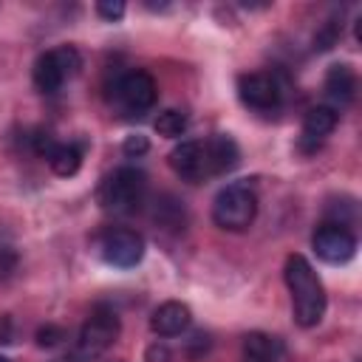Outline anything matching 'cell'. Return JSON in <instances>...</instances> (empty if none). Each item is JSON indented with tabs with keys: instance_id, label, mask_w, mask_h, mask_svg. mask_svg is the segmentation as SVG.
Returning <instances> with one entry per match:
<instances>
[{
	"instance_id": "cell-22",
	"label": "cell",
	"mask_w": 362,
	"mask_h": 362,
	"mask_svg": "<svg viewBox=\"0 0 362 362\" xmlns=\"http://www.w3.org/2000/svg\"><path fill=\"white\" fill-rule=\"evenodd\" d=\"M34 150H37V156L48 158V156L57 150V141L51 139V133H45V130H37V133H34Z\"/></svg>"
},
{
	"instance_id": "cell-17",
	"label": "cell",
	"mask_w": 362,
	"mask_h": 362,
	"mask_svg": "<svg viewBox=\"0 0 362 362\" xmlns=\"http://www.w3.org/2000/svg\"><path fill=\"white\" fill-rule=\"evenodd\" d=\"M156 221L164 229H184V206H181V201H175L173 195H164L161 201H156Z\"/></svg>"
},
{
	"instance_id": "cell-23",
	"label": "cell",
	"mask_w": 362,
	"mask_h": 362,
	"mask_svg": "<svg viewBox=\"0 0 362 362\" xmlns=\"http://www.w3.org/2000/svg\"><path fill=\"white\" fill-rule=\"evenodd\" d=\"M147 147H150V141H147L144 136H127V139H124V144H122L124 156H144V153H147Z\"/></svg>"
},
{
	"instance_id": "cell-19",
	"label": "cell",
	"mask_w": 362,
	"mask_h": 362,
	"mask_svg": "<svg viewBox=\"0 0 362 362\" xmlns=\"http://www.w3.org/2000/svg\"><path fill=\"white\" fill-rule=\"evenodd\" d=\"M337 40H339V25L334 20H328L322 25V31H317V37H314V51H328L337 45Z\"/></svg>"
},
{
	"instance_id": "cell-12",
	"label": "cell",
	"mask_w": 362,
	"mask_h": 362,
	"mask_svg": "<svg viewBox=\"0 0 362 362\" xmlns=\"http://www.w3.org/2000/svg\"><path fill=\"white\" fill-rule=\"evenodd\" d=\"M204 158H206L209 175H223L240 164V150H238L235 139L218 133L209 141H204Z\"/></svg>"
},
{
	"instance_id": "cell-7",
	"label": "cell",
	"mask_w": 362,
	"mask_h": 362,
	"mask_svg": "<svg viewBox=\"0 0 362 362\" xmlns=\"http://www.w3.org/2000/svg\"><path fill=\"white\" fill-rule=\"evenodd\" d=\"M311 246H314L317 257L331 263V266L348 263L356 255V238L342 223H322V226H317V232L311 238Z\"/></svg>"
},
{
	"instance_id": "cell-20",
	"label": "cell",
	"mask_w": 362,
	"mask_h": 362,
	"mask_svg": "<svg viewBox=\"0 0 362 362\" xmlns=\"http://www.w3.org/2000/svg\"><path fill=\"white\" fill-rule=\"evenodd\" d=\"M65 339V331L59 328V325H42V328H37V345L40 348H54V345H59Z\"/></svg>"
},
{
	"instance_id": "cell-2",
	"label": "cell",
	"mask_w": 362,
	"mask_h": 362,
	"mask_svg": "<svg viewBox=\"0 0 362 362\" xmlns=\"http://www.w3.org/2000/svg\"><path fill=\"white\" fill-rule=\"evenodd\" d=\"M257 215V195L249 184L243 181H235V184H226L215 201H212V221L221 226V229H229V232H243L246 226H252Z\"/></svg>"
},
{
	"instance_id": "cell-10",
	"label": "cell",
	"mask_w": 362,
	"mask_h": 362,
	"mask_svg": "<svg viewBox=\"0 0 362 362\" xmlns=\"http://www.w3.org/2000/svg\"><path fill=\"white\" fill-rule=\"evenodd\" d=\"M170 167L189 184H198L209 175L206 170V158H204V144L201 141H181L173 153H170Z\"/></svg>"
},
{
	"instance_id": "cell-15",
	"label": "cell",
	"mask_w": 362,
	"mask_h": 362,
	"mask_svg": "<svg viewBox=\"0 0 362 362\" xmlns=\"http://www.w3.org/2000/svg\"><path fill=\"white\" fill-rule=\"evenodd\" d=\"M243 359L246 362H283V345L280 339L255 331L243 339Z\"/></svg>"
},
{
	"instance_id": "cell-26",
	"label": "cell",
	"mask_w": 362,
	"mask_h": 362,
	"mask_svg": "<svg viewBox=\"0 0 362 362\" xmlns=\"http://www.w3.org/2000/svg\"><path fill=\"white\" fill-rule=\"evenodd\" d=\"M0 362H8V359H6V356H3V354H0Z\"/></svg>"
},
{
	"instance_id": "cell-13",
	"label": "cell",
	"mask_w": 362,
	"mask_h": 362,
	"mask_svg": "<svg viewBox=\"0 0 362 362\" xmlns=\"http://www.w3.org/2000/svg\"><path fill=\"white\" fill-rule=\"evenodd\" d=\"M325 96L334 102V110L342 105H351L356 96V74L351 65L337 62L325 71Z\"/></svg>"
},
{
	"instance_id": "cell-5",
	"label": "cell",
	"mask_w": 362,
	"mask_h": 362,
	"mask_svg": "<svg viewBox=\"0 0 362 362\" xmlns=\"http://www.w3.org/2000/svg\"><path fill=\"white\" fill-rule=\"evenodd\" d=\"M79 65H82V59H79L76 48H71V45H62V48L40 54L37 62H34V85H37V90L57 93L62 88V82L71 79L79 71Z\"/></svg>"
},
{
	"instance_id": "cell-14",
	"label": "cell",
	"mask_w": 362,
	"mask_h": 362,
	"mask_svg": "<svg viewBox=\"0 0 362 362\" xmlns=\"http://www.w3.org/2000/svg\"><path fill=\"white\" fill-rule=\"evenodd\" d=\"M337 127V110L331 105H317L303 119V147L314 150L331 130Z\"/></svg>"
},
{
	"instance_id": "cell-9",
	"label": "cell",
	"mask_w": 362,
	"mask_h": 362,
	"mask_svg": "<svg viewBox=\"0 0 362 362\" xmlns=\"http://www.w3.org/2000/svg\"><path fill=\"white\" fill-rule=\"evenodd\" d=\"M116 96L119 102L133 110V113H141L147 107L156 105V96H158V88H156V79L147 74V71H130L119 79L116 85Z\"/></svg>"
},
{
	"instance_id": "cell-24",
	"label": "cell",
	"mask_w": 362,
	"mask_h": 362,
	"mask_svg": "<svg viewBox=\"0 0 362 362\" xmlns=\"http://www.w3.org/2000/svg\"><path fill=\"white\" fill-rule=\"evenodd\" d=\"M170 359H173V354H170V348L164 342H153L144 351V362H170Z\"/></svg>"
},
{
	"instance_id": "cell-25",
	"label": "cell",
	"mask_w": 362,
	"mask_h": 362,
	"mask_svg": "<svg viewBox=\"0 0 362 362\" xmlns=\"http://www.w3.org/2000/svg\"><path fill=\"white\" fill-rule=\"evenodd\" d=\"M0 342H11V320L8 317H0Z\"/></svg>"
},
{
	"instance_id": "cell-18",
	"label": "cell",
	"mask_w": 362,
	"mask_h": 362,
	"mask_svg": "<svg viewBox=\"0 0 362 362\" xmlns=\"http://www.w3.org/2000/svg\"><path fill=\"white\" fill-rule=\"evenodd\" d=\"M156 133L158 136H167V139H175V136H181L184 130H187V116L181 113V110H164V113H158V119H156Z\"/></svg>"
},
{
	"instance_id": "cell-8",
	"label": "cell",
	"mask_w": 362,
	"mask_h": 362,
	"mask_svg": "<svg viewBox=\"0 0 362 362\" xmlns=\"http://www.w3.org/2000/svg\"><path fill=\"white\" fill-rule=\"evenodd\" d=\"M280 82L269 71H252L238 79V96L246 107L255 110H274L280 105Z\"/></svg>"
},
{
	"instance_id": "cell-1",
	"label": "cell",
	"mask_w": 362,
	"mask_h": 362,
	"mask_svg": "<svg viewBox=\"0 0 362 362\" xmlns=\"http://www.w3.org/2000/svg\"><path fill=\"white\" fill-rule=\"evenodd\" d=\"M283 277L291 294V311L294 322L300 328H314L325 317V286L308 257L303 255H288L283 266Z\"/></svg>"
},
{
	"instance_id": "cell-11",
	"label": "cell",
	"mask_w": 362,
	"mask_h": 362,
	"mask_svg": "<svg viewBox=\"0 0 362 362\" xmlns=\"http://www.w3.org/2000/svg\"><path fill=\"white\" fill-rule=\"evenodd\" d=\"M189 322H192V311H189V305H184L178 300L161 303L150 317V328L158 337H178L189 328Z\"/></svg>"
},
{
	"instance_id": "cell-21",
	"label": "cell",
	"mask_w": 362,
	"mask_h": 362,
	"mask_svg": "<svg viewBox=\"0 0 362 362\" xmlns=\"http://www.w3.org/2000/svg\"><path fill=\"white\" fill-rule=\"evenodd\" d=\"M96 14L99 17H105V20H122L124 17V3L122 0H102V3H96Z\"/></svg>"
},
{
	"instance_id": "cell-3",
	"label": "cell",
	"mask_w": 362,
	"mask_h": 362,
	"mask_svg": "<svg viewBox=\"0 0 362 362\" xmlns=\"http://www.w3.org/2000/svg\"><path fill=\"white\" fill-rule=\"evenodd\" d=\"M144 192H147V175L136 167H119L99 187V204L110 212L127 215L144 204Z\"/></svg>"
},
{
	"instance_id": "cell-6",
	"label": "cell",
	"mask_w": 362,
	"mask_h": 362,
	"mask_svg": "<svg viewBox=\"0 0 362 362\" xmlns=\"http://www.w3.org/2000/svg\"><path fill=\"white\" fill-rule=\"evenodd\" d=\"M102 257L116 269H133L144 257V238L136 229H110L102 235Z\"/></svg>"
},
{
	"instance_id": "cell-4",
	"label": "cell",
	"mask_w": 362,
	"mask_h": 362,
	"mask_svg": "<svg viewBox=\"0 0 362 362\" xmlns=\"http://www.w3.org/2000/svg\"><path fill=\"white\" fill-rule=\"evenodd\" d=\"M119 337V317L110 305L99 303L93 305V311L88 314L82 331H79V345H76V354L82 359H90V356H99L102 351H107Z\"/></svg>"
},
{
	"instance_id": "cell-16",
	"label": "cell",
	"mask_w": 362,
	"mask_h": 362,
	"mask_svg": "<svg viewBox=\"0 0 362 362\" xmlns=\"http://www.w3.org/2000/svg\"><path fill=\"white\" fill-rule=\"evenodd\" d=\"M48 164H51V170H54L57 175L68 178V175H74V173L79 170L82 153H79V147H74V144H57V150L48 156Z\"/></svg>"
}]
</instances>
